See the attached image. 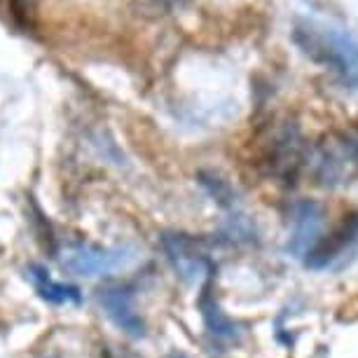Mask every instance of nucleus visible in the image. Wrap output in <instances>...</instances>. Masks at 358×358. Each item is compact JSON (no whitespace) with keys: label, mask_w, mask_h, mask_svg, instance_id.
Segmentation results:
<instances>
[{"label":"nucleus","mask_w":358,"mask_h":358,"mask_svg":"<svg viewBox=\"0 0 358 358\" xmlns=\"http://www.w3.org/2000/svg\"><path fill=\"white\" fill-rule=\"evenodd\" d=\"M323 229V208L316 201H300L293 208V236H290L288 248L297 258L307 255L319 244Z\"/></svg>","instance_id":"obj_3"},{"label":"nucleus","mask_w":358,"mask_h":358,"mask_svg":"<svg viewBox=\"0 0 358 358\" xmlns=\"http://www.w3.org/2000/svg\"><path fill=\"white\" fill-rule=\"evenodd\" d=\"M134 255H127L122 248H96V246H66L59 255V265L66 272L78 276H99L124 267Z\"/></svg>","instance_id":"obj_1"},{"label":"nucleus","mask_w":358,"mask_h":358,"mask_svg":"<svg viewBox=\"0 0 358 358\" xmlns=\"http://www.w3.org/2000/svg\"><path fill=\"white\" fill-rule=\"evenodd\" d=\"M356 246H358V215L351 218L349 222H344L342 227H337L326 239H319V244L307 253V265L312 269L333 267L337 260L347 258V253L354 251Z\"/></svg>","instance_id":"obj_2"},{"label":"nucleus","mask_w":358,"mask_h":358,"mask_svg":"<svg viewBox=\"0 0 358 358\" xmlns=\"http://www.w3.org/2000/svg\"><path fill=\"white\" fill-rule=\"evenodd\" d=\"M29 276H31L33 286H36V290H38V295L43 297V300H47V302H54V305H64V302H78L80 300L78 288L54 281L43 267H31Z\"/></svg>","instance_id":"obj_6"},{"label":"nucleus","mask_w":358,"mask_h":358,"mask_svg":"<svg viewBox=\"0 0 358 358\" xmlns=\"http://www.w3.org/2000/svg\"><path fill=\"white\" fill-rule=\"evenodd\" d=\"M178 358H180V356H178Z\"/></svg>","instance_id":"obj_7"},{"label":"nucleus","mask_w":358,"mask_h":358,"mask_svg":"<svg viewBox=\"0 0 358 358\" xmlns=\"http://www.w3.org/2000/svg\"><path fill=\"white\" fill-rule=\"evenodd\" d=\"M99 302H101V307L108 312V316H110V319L117 323L127 335L141 337L145 333L143 319H141V314L136 312V307H134V295L127 288L108 286V288L101 290Z\"/></svg>","instance_id":"obj_4"},{"label":"nucleus","mask_w":358,"mask_h":358,"mask_svg":"<svg viewBox=\"0 0 358 358\" xmlns=\"http://www.w3.org/2000/svg\"><path fill=\"white\" fill-rule=\"evenodd\" d=\"M164 246L169 251V258L173 260L176 269L185 279H197L206 272V258L197 248V241L187 234H169L164 236Z\"/></svg>","instance_id":"obj_5"}]
</instances>
